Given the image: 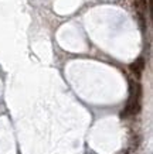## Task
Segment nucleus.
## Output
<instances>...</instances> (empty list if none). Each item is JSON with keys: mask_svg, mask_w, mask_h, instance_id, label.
Instances as JSON below:
<instances>
[{"mask_svg": "<svg viewBox=\"0 0 153 154\" xmlns=\"http://www.w3.org/2000/svg\"><path fill=\"white\" fill-rule=\"evenodd\" d=\"M129 69L132 71V72H133L138 78H139L140 75H142V72H143V69H145V58H143V57H139V58L135 61L133 64H130Z\"/></svg>", "mask_w": 153, "mask_h": 154, "instance_id": "1", "label": "nucleus"}]
</instances>
